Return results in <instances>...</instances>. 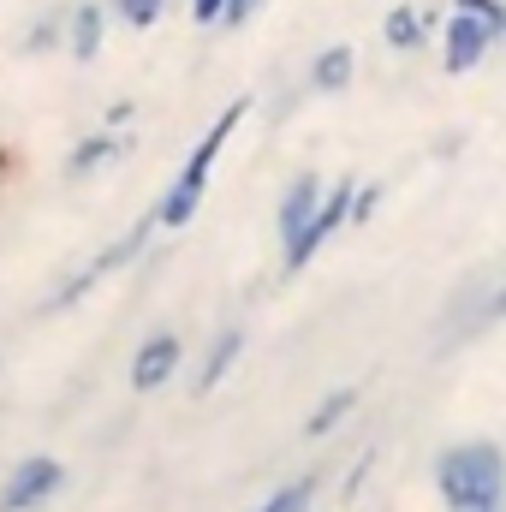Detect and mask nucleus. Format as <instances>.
Wrapping results in <instances>:
<instances>
[{
	"label": "nucleus",
	"instance_id": "nucleus-1",
	"mask_svg": "<svg viewBox=\"0 0 506 512\" xmlns=\"http://www.w3.org/2000/svg\"><path fill=\"white\" fill-rule=\"evenodd\" d=\"M435 495L447 512L506 507V453L501 441H453L435 453Z\"/></svg>",
	"mask_w": 506,
	"mask_h": 512
},
{
	"label": "nucleus",
	"instance_id": "nucleus-2",
	"mask_svg": "<svg viewBox=\"0 0 506 512\" xmlns=\"http://www.w3.org/2000/svg\"><path fill=\"white\" fill-rule=\"evenodd\" d=\"M245 108H251V102L239 96V102H233L215 126L203 131V143L191 149V161L179 167V179L167 185V197H161V209H155V221H161V227H185V221L197 215V203H203V191H209V173H215V155H221V149H227V137L239 131Z\"/></svg>",
	"mask_w": 506,
	"mask_h": 512
},
{
	"label": "nucleus",
	"instance_id": "nucleus-3",
	"mask_svg": "<svg viewBox=\"0 0 506 512\" xmlns=\"http://www.w3.org/2000/svg\"><path fill=\"white\" fill-rule=\"evenodd\" d=\"M352 203H358V185H352V179L328 185V197H322L316 221L304 227V239H292V245H286V274H298V268H304L310 256L322 251V245H328V239H334V233H340L346 221H352Z\"/></svg>",
	"mask_w": 506,
	"mask_h": 512
},
{
	"label": "nucleus",
	"instance_id": "nucleus-4",
	"mask_svg": "<svg viewBox=\"0 0 506 512\" xmlns=\"http://www.w3.org/2000/svg\"><path fill=\"white\" fill-rule=\"evenodd\" d=\"M60 483H66V465L48 459V453H36V459H24V465L6 477V489H0V512H36L48 495H60Z\"/></svg>",
	"mask_w": 506,
	"mask_h": 512
},
{
	"label": "nucleus",
	"instance_id": "nucleus-5",
	"mask_svg": "<svg viewBox=\"0 0 506 512\" xmlns=\"http://www.w3.org/2000/svg\"><path fill=\"white\" fill-rule=\"evenodd\" d=\"M179 358H185L179 334H149V340L137 346V358H131V387H137V393L167 387L173 382V370H179Z\"/></svg>",
	"mask_w": 506,
	"mask_h": 512
},
{
	"label": "nucleus",
	"instance_id": "nucleus-6",
	"mask_svg": "<svg viewBox=\"0 0 506 512\" xmlns=\"http://www.w3.org/2000/svg\"><path fill=\"white\" fill-rule=\"evenodd\" d=\"M495 42H501V36H495L483 18L453 12V18H447V72H471V66H483V54H489Z\"/></svg>",
	"mask_w": 506,
	"mask_h": 512
},
{
	"label": "nucleus",
	"instance_id": "nucleus-7",
	"mask_svg": "<svg viewBox=\"0 0 506 512\" xmlns=\"http://www.w3.org/2000/svg\"><path fill=\"white\" fill-rule=\"evenodd\" d=\"M322 197H328V185H322L316 173H298V179L286 185V197H280V239H286V245H292V239H304V227L316 221Z\"/></svg>",
	"mask_w": 506,
	"mask_h": 512
},
{
	"label": "nucleus",
	"instance_id": "nucleus-8",
	"mask_svg": "<svg viewBox=\"0 0 506 512\" xmlns=\"http://www.w3.org/2000/svg\"><path fill=\"white\" fill-rule=\"evenodd\" d=\"M102 6H78L72 12V24H66V48H72V60H96L102 54Z\"/></svg>",
	"mask_w": 506,
	"mask_h": 512
},
{
	"label": "nucleus",
	"instance_id": "nucleus-9",
	"mask_svg": "<svg viewBox=\"0 0 506 512\" xmlns=\"http://www.w3.org/2000/svg\"><path fill=\"white\" fill-rule=\"evenodd\" d=\"M114 155H126V143L114 137V131H102V137H84L78 149H72V161H66V179H90L96 167H108Z\"/></svg>",
	"mask_w": 506,
	"mask_h": 512
},
{
	"label": "nucleus",
	"instance_id": "nucleus-10",
	"mask_svg": "<svg viewBox=\"0 0 506 512\" xmlns=\"http://www.w3.org/2000/svg\"><path fill=\"white\" fill-rule=\"evenodd\" d=\"M239 352H245V334H239V328H227V334H221V340L209 346V358H203V370H197V393H209V387L221 382V376L233 370V358H239Z\"/></svg>",
	"mask_w": 506,
	"mask_h": 512
},
{
	"label": "nucleus",
	"instance_id": "nucleus-11",
	"mask_svg": "<svg viewBox=\"0 0 506 512\" xmlns=\"http://www.w3.org/2000/svg\"><path fill=\"white\" fill-rule=\"evenodd\" d=\"M352 48L340 42V48H328V54H316V66H310V90H346L352 84Z\"/></svg>",
	"mask_w": 506,
	"mask_h": 512
},
{
	"label": "nucleus",
	"instance_id": "nucleus-12",
	"mask_svg": "<svg viewBox=\"0 0 506 512\" xmlns=\"http://www.w3.org/2000/svg\"><path fill=\"white\" fill-rule=\"evenodd\" d=\"M423 30H429V24H423V12H417V6H393V12H387V24H381L387 48H399V54H411V48L423 42Z\"/></svg>",
	"mask_w": 506,
	"mask_h": 512
},
{
	"label": "nucleus",
	"instance_id": "nucleus-13",
	"mask_svg": "<svg viewBox=\"0 0 506 512\" xmlns=\"http://www.w3.org/2000/svg\"><path fill=\"white\" fill-rule=\"evenodd\" d=\"M352 405H358V387H340V393H328V399H322V405L310 411L304 435H310V441H316V435H328V429H334V423H340V417H346Z\"/></svg>",
	"mask_w": 506,
	"mask_h": 512
},
{
	"label": "nucleus",
	"instance_id": "nucleus-14",
	"mask_svg": "<svg viewBox=\"0 0 506 512\" xmlns=\"http://www.w3.org/2000/svg\"><path fill=\"white\" fill-rule=\"evenodd\" d=\"M310 501H316V477H298V483L274 489V495H268L256 512H310Z\"/></svg>",
	"mask_w": 506,
	"mask_h": 512
},
{
	"label": "nucleus",
	"instance_id": "nucleus-15",
	"mask_svg": "<svg viewBox=\"0 0 506 512\" xmlns=\"http://www.w3.org/2000/svg\"><path fill=\"white\" fill-rule=\"evenodd\" d=\"M114 12L126 18L131 30H149V24H155V18L167 12V0H114Z\"/></svg>",
	"mask_w": 506,
	"mask_h": 512
},
{
	"label": "nucleus",
	"instance_id": "nucleus-16",
	"mask_svg": "<svg viewBox=\"0 0 506 512\" xmlns=\"http://www.w3.org/2000/svg\"><path fill=\"white\" fill-rule=\"evenodd\" d=\"M459 12H471V18H483L495 36H506V0H453Z\"/></svg>",
	"mask_w": 506,
	"mask_h": 512
},
{
	"label": "nucleus",
	"instance_id": "nucleus-17",
	"mask_svg": "<svg viewBox=\"0 0 506 512\" xmlns=\"http://www.w3.org/2000/svg\"><path fill=\"white\" fill-rule=\"evenodd\" d=\"M256 6H262V0H227V12H221V24H227V30H239V24L251 18Z\"/></svg>",
	"mask_w": 506,
	"mask_h": 512
},
{
	"label": "nucleus",
	"instance_id": "nucleus-18",
	"mask_svg": "<svg viewBox=\"0 0 506 512\" xmlns=\"http://www.w3.org/2000/svg\"><path fill=\"white\" fill-rule=\"evenodd\" d=\"M376 203H381V185H364V191H358V203H352V221H370V215H376Z\"/></svg>",
	"mask_w": 506,
	"mask_h": 512
},
{
	"label": "nucleus",
	"instance_id": "nucleus-19",
	"mask_svg": "<svg viewBox=\"0 0 506 512\" xmlns=\"http://www.w3.org/2000/svg\"><path fill=\"white\" fill-rule=\"evenodd\" d=\"M221 12H227V0H191V18L197 24H221Z\"/></svg>",
	"mask_w": 506,
	"mask_h": 512
},
{
	"label": "nucleus",
	"instance_id": "nucleus-20",
	"mask_svg": "<svg viewBox=\"0 0 506 512\" xmlns=\"http://www.w3.org/2000/svg\"><path fill=\"white\" fill-rule=\"evenodd\" d=\"M48 42H54V18H48V24H42V30H36V36H30V54H42V48H48Z\"/></svg>",
	"mask_w": 506,
	"mask_h": 512
},
{
	"label": "nucleus",
	"instance_id": "nucleus-21",
	"mask_svg": "<svg viewBox=\"0 0 506 512\" xmlns=\"http://www.w3.org/2000/svg\"><path fill=\"white\" fill-rule=\"evenodd\" d=\"M489 316H506V286L495 292V304H489Z\"/></svg>",
	"mask_w": 506,
	"mask_h": 512
},
{
	"label": "nucleus",
	"instance_id": "nucleus-22",
	"mask_svg": "<svg viewBox=\"0 0 506 512\" xmlns=\"http://www.w3.org/2000/svg\"><path fill=\"white\" fill-rule=\"evenodd\" d=\"M495 512H506V507H495Z\"/></svg>",
	"mask_w": 506,
	"mask_h": 512
}]
</instances>
